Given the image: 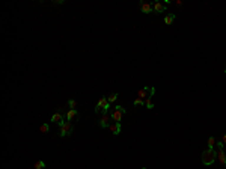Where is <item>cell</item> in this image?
I'll use <instances>...</instances> for the list:
<instances>
[{
  "label": "cell",
  "mask_w": 226,
  "mask_h": 169,
  "mask_svg": "<svg viewBox=\"0 0 226 169\" xmlns=\"http://www.w3.org/2000/svg\"><path fill=\"white\" fill-rule=\"evenodd\" d=\"M72 130H74V127L71 125V122L70 121H62L60 124H59V134L62 136V137H65V136H70L71 133H72Z\"/></svg>",
  "instance_id": "cell-2"
},
{
  "label": "cell",
  "mask_w": 226,
  "mask_h": 169,
  "mask_svg": "<svg viewBox=\"0 0 226 169\" xmlns=\"http://www.w3.org/2000/svg\"><path fill=\"white\" fill-rule=\"evenodd\" d=\"M65 119H66V118H65L62 113H55V115L51 116V122H55V124H60V122L65 121Z\"/></svg>",
  "instance_id": "cell-10"
},
{
  "label": "cell",
  "mask_w": 226,
  "mask_h": 169,
  "mask_svg": "<svg viewBox=\"0 0 226 169\" xmlns=\"http://www.w3.org/2000/svg\"><path fill=\"white\" fill-rule=\"evenodd\" d=\"M174 20H175V14H167L164 17V24L166 26H170L172 23H174Z\"/></svg>",
  "instance_id": "cell-13"
},
{
  "label": "cell",
  "mask_w": 226,
  "mask_h": 169,
  "mask_svg": "<svg viewBox=\"0 0 226 169\" xmlns=\"http://www.w3.org/2000/svg\"><path fill=\"white\" fill-rule=\"evenodd\" d=\"M125 112H127L125 107H122V106H116V107L112 110V113H110L112 121H115V122H121V119H122V116L125 115Z\"/></svg>",
  "instance_id": "cell-3"
},
{
  "label": "cell",
  "mask_w": 226,
  "mask_h": 169,
  "mask_svg": "<svg viewBox=\"0 0 226 169\" xmlns=\"http://www.w3.org/2000/svg\"><path fill=\"white\" fill-rule=\"evenodd\" d=\"M216 160H217V151L211 150V148H207L205 151H202V163L204 165L209 166V165L214 163Z\"/></svg>",
  "instance_id": "cell-1"
},
{
  "label": "cell",
  "mask_w": 226,
  "mask_h": 169,
  "mask_svg": "<svg viewBox=\"0 0 226 169\" xmlns=\"http://www.w3.org/2000/svg\"><path fill=\"white\" fill-rule=\"evenodd\" d=\"M39 130H41V133H47L48 130H50V125L48 124H42L41 127H39Z\"/></svg>",
  "instance_id": "cell-18"
},
{
  "label": "cell",
  "mask_w": 226,
  "mask_h": 169,
  "mask_svg": "<svg viewBox=\"0 0 226 169\" xmlns=\"http://www.w3.org/2000/svg\"><path fill=\"white\" fill-rule=\"evenodd\" d=\"M142 169H146V168H142Z\"/></svg>",
  "instance_id": "cell-25"
},
{
  "label": "cell",
  "mask_w": 226,
  "mask_h": 169,
  "mask_svg": "<svg viewBox=\"0 0 226 169\" xmlns=\"http://www.w3.org/2000/svg\"><path fill=\"white\" fill-rule=\"evenodd\" d=\"M217 159H219V162H220L222 165H226V154H225L223 150H219V151H217Z\"/></svg>",
  "instance_id": "cell-12"
},
{
  "label": "cell",
  "mask_w": 226,
  "mask_h": 169,
  "mask_svg": "<svg viewBox=\"0 0 226 169\" xmlns=\"http://www.w3.org/2000/svg\"><path fill=\"white\" fill-rule=\"evenodd\" d=\"M216 147H217L219 150H223V147H225V144H223V142L220 140V142H217V144H216Z\"/></svg>",
  "instance_id": "cell-21"
},
{
  "label": "cell",
  "mask_w": 226,
  "mask_h": 169,
  "mask_svg": "<svg viewBox=\"0 0 226 169\" xmlns=\"http://www.w3.org/2000/svg\"><path fill=\"white\" fill-rule=\"evenodd\" d=\"M68 106H70V109H75V106H77V101H75L74 98L68 100Z\"/></svg>",
  "instance_id": "cell-19"
},
{
  "label": "cell",
  "mask_w": 226,
  "mask_h": 169,
  "mask_svg": "<svg viewBox=\"0 0 226 169\" xmlns=\"http://www.w3.org/2000/svg\"><path fill=\"white\" fill-rule=\"evenodd\" d=\"M112 121V116L110 115H103V118H101V121H100V127L101 128H107V127H110V122Z\"/></svg>",
  "instance_id": "cell-8"
},
{
  "label": "cell",
  "mask_w": 226,
  "mask_h": 169,
  "mask_svg": "<svg viewBox=\"0 0 226 169\" xmlns=\"http://www.w3.org/2000/svg\"><path fill=\"white\" fill-rule=\"evenodd\" d=\"M152 5H154V12L155 14H161V12H166V9H167V5L163 3V2H154Z\"/></svg>",
  "instance_id": "cell-5"
},
{
  "label": "cell",
  "mask_w": 226,
  "mask_h": 169,
  "mask_svg": "<svg viewBox=\"0 0 226 169\" xmlns=\"http://www.w3.org/2000/svg\"><path fill=\"white\" fill-rule=\"evenodd\" d=\"M145 106L148 109H154V103H152V98H146L145 100Z\"/></svg>",
  "instance_id": "cell-16"
},
{
  "label": "cell",
  "mask_w": 226,
  "mask_h": 169,
  "mask_svg": "<svg viewBox=\"0 0 226 169\" xmlns=\"http://www.w3.org/2000/svg\"><path fill=\"white\" fill-rule=\"evenodd\" d=\"M133 104H134V106H140V104H142V106H143V104H145V100H142V98H136Z\"/></svg>",
  "instance_id": "cell-20"
},
{
  "label": "cell",
  "mask_w": 226,
  "mask_h": 169,
  "mask_svg": "<svg viewBox=\"0 0 226 169\" xmlns=\"http://www.w3.org/2000/svg\"><path fill=\"white\" fill-rule=\"evenodd\" d=\"M107 100H109V103H113V101H116V100H118V94H116V92L110 94V95L107 97Z\"/></svg>",
  "instance_id": "cell-17"
},
{
  "label": "cell",
  "mask_w": 226,
  "mask_h": 169,
  "mask_svg": "<svg viewBox=\"0 0 226 169\" xmlns=\"http://www.w3.org/2000/svg\"><path fill=\"white\" fill-rule=\"evenodd\" d=\"M109 128H110V132H112V134L118 136L119 133H121V122H112Z\"/></svg>",
  "instance_id": "cell-9"
},
{
  "label": "cell",
  "mask_w": 226,
  "mask_h": 169,
  "mask_svg": "<svg viewBox=\"0 0 226 169\" xmlns=\"http://www.w3.org/2000/svg\"><path fill=\"white\" fill-rule=\"evenodd\" d=\"M222 142H223V144L226 145V134H223V137H222Z\"/></svg>",
  "instance_id": "cell-23"
},
{
  "label": "cell",
  "mask_w": 226,
  "mask_h": 169,
  "mask_svg": "<svg viewBox=\"0 0 226 169\" xmlns=\"http://www.w3.org/2000/svg\"><path fill=\"white\" fill-rule=\"evenodd\" d=\"M140 9L143 14H151V12H154V5L149 3V2H142L140 3Z\"/></svg>",
  "instance_id": "cell-6"
},
{
  "label": "cell",
  "mask_w": 226,
  "mask_h": 169,
  "mask_svg": "<svg viewBox=\"0 0 226 169\" xmlns=\"http://www.w3.org/2000/svg\"><path fill=\"white\" fill-rule=\"evenodd\" d=\"M107 104H109V100L105 98V97H101V98H100V101L97 103V106H95V112H97V113H100V112H101V110H103L105 106H107Z\"/></svg>",
  "instance_id": "cell-7"
},
{
  "label": "cell",
  "mask_w": 226,
  "mask_h": 169,
  "mask_svg": "<svg viewBox=\"0 0 226 169\" xmlns=\"http://www.w3.org/2000/svg\"><path fill=\"white\" fill-rule=\"evenodd\" d=\"M225 73H226V67H225Z\"/></svg>",
  "instance_id": "cell-24"
},
{
  "label": "cell",
  "mask_w": 226,
  "mask_h": 169,
  "mask_svg": "<svg viewBox=\"0 0 226 169\" xmlns=\"http://www.w3.org/2000/svg\"><path fill=\"white\" fill-rule=\"evenodd\" d=\"M63 0H59V2H53V5H62Z\"/></svg>",
  "instance_id": "cell-22"
},
{
  "label": "cell",
  "mask_w": 226,
  "mask_h": 169,
  "mask_svg": "<svg viewBox=\"0 0 226 169\" xmlns=\"http://www.w3.org/2000/svg\"><path fill=\"white\" fill-rule=\"evenodd\" d=\"M35 169H45V162L36 160V162H35Z\"/></svg>",
  "instance_id": "cell-14"
},
{
  "label": "cell",
  "mask_w": 226,
  "mask_h": 169,
  "mask_svg": "<svg viewBox=\"0 0 226 169\" xmlns=\"http://www.w3.org/2000/svg\"><path fill=\"white\" fill-rule=\"evenodd\" d=\"M217 144V142H216V139L214 137H208V148H211V150H214V145Z\"/></svg>",
  "instance_id": "cell-15"
},
{
  "label": "cell",
  "mask_w": 226,
  "mask_h": 169,
  "mask_svg": "<svg viewBox=\"0 0 226 169\" xmlns=\"http://www.w3.org/2000/svg\"><path fill=\"white\" fill-rule=\"evenodd\" d=\"M154 94H155V88H152V86H145V88H142L139 91L137 95H139V98L146 100V98H152Z\"/></svg>",
  "instance_id": "cell-4"
},
{
  "label": "cell",
  "mask_w": 226,
  "mask_h": 169,
  "mask_svg": "<svg viewBox=\"0 0 226 169\" xmlns=\"http://www.w3.org/2000/svg\"><path fill=\"white\" fill-rule=\"evenodd\" d=\"M75 116H78V112H77V109H70L68 112H66L65 118H66V121H71L72 118H75Z\"/></svg>",
  "instance_id": "cell-11"
}]
</instances>
